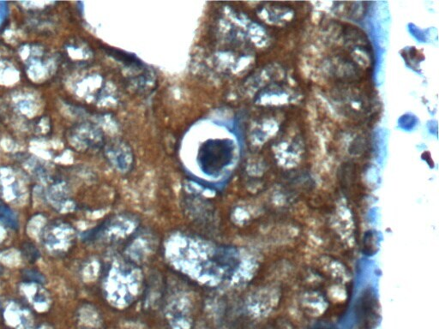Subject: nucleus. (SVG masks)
Wrapping results in <instances>:
<instances>
[{"label": "nucleus", "mask_w": 439, "mask_h": 329, "mask_svg": "<svg viewBox=\"0 0 439 329\" xmlns=\"http://www.w3.org/2000/svg\"><path fill=\"white\" fill-rule=\"evenodd\" d=\"M0 221H3L12 228L17 227V221L13 212L4 205H0Z\"/></svg>", "instance_id": "obj_1"}]
</instances>
